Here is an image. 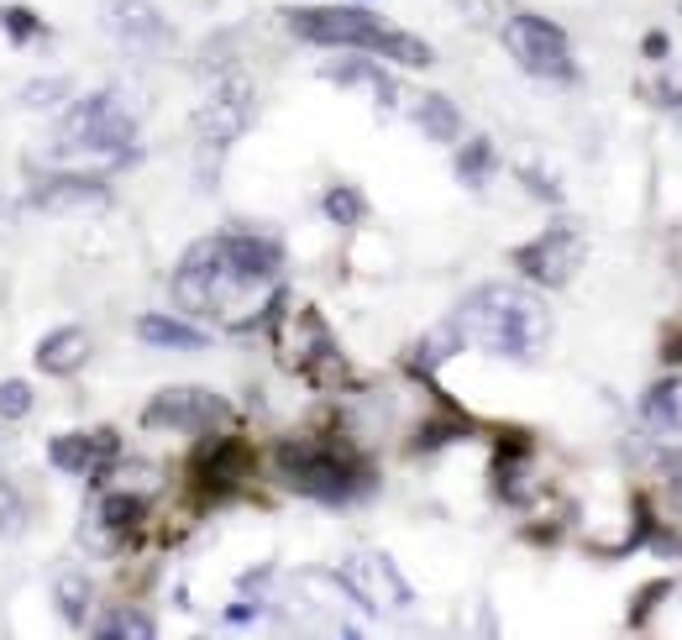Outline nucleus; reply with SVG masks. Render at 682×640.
I'll list each match as a JSON object with an SVG mask.
<instances>
[{
	"label": "nucleus",
	"instance_id": "f257e3e1",
	"mask_svg": "<svg viewBox=\"0 0 682 640\" xmlns=\"http://www.w3.org/2000/svg\"><path fill=\"white\" fill-rule=\"evenodd\" d=\"M452 332H457V341H463V347H484V352H494V357L530 362V357L546 347L551 315H546V305H541L530 289L484 284V289H473L463 305L452 310Z\"/></svg>",
	"mask_w": 682,
	"mask_h": 640
},
{
	"label": "nucleus",
	"instance_id": "f03ea898",
	"mask_svg": "<svg viewBox=\"0 0 682 640\" xmlns=\"http://www.w3.org/2000/svg\"><path fill=\"white\" fill-rule=\"evenodd\" d=\"M289 32L310 47H347V53H374V58H394L404 68H425L436 53L420 43L415 32H399L368 6H289L284 11Z\"/></svg>",
	"mask_w": 682,
	"mask_h": 640
},
{
	"label": "nucleus",
	"instance_id": "7ed1b4c3",
	"mask_svg": "<svg viewBox=\"0 0 682 640\" xmlns=\"http://www.w3.org/2000/svg\"><path fill=\"white\" fill-rule=\"evenodd\" d=\"M273 473L284 488L305 493L315 505H353L362 493H374L378 473L357 446L336 442V436H289L273 446Z\"/></svg>",
	"mask_w": 682,
	"mask_h": 640
},
{
	"label": "nucleus",
	"instance_id": "20e7f679",
	"mask_svg": "<svg viewBox=\"0 0 682 640\" xmlns=\"http://www.w3.org/2000/svg\"><path fill=\"white\" fill-rule=\"evenodd\" d=\"M263 284H252L242 268L231 263V252L220 237H205L184 252V263L174 268V300L178 310L190 315H210V321H226L237 326V300L258 294Z\"/></svg>",
	"mask_w": 682,
	"mask_h": 640
},
{
	"label": "nucleus",
	"instance_id": "39448f33",
	"mask_svg": "<svg viewBox=\"0 0 682 640\" xmlns=\"http://www.w3.org/2000/svg\"><path fill=\"white\" fill-rule=\"evenodd\" d=\"M279 362L289 373L310 378L315 389H357L353 362L336 347V336H331V326L321 321L315 305H305L289 326H279Z\"/></svg>",
	"mask_w": 682,
	"mask_h": 640
},
{
	"label": "nucleus",
	"instance_id": "423d86ee",
	"mask_svg": "<svg viewBox=\"0 0 682 640\" xmlns=\"http://www.w3.org/2000/svg\"><path fill=\"white\" fill-rule=\"evenodd\" d=\"M58 142L64 148H85V153H106L116 158V169H132L137 163V116L110 95H85V100H74L64 116V127H58Z\"/></svg>",
	"mask_w": 682,
	"mask_h": 640
},
{
	"label": "nucleus",
	"instance_id": "0eeeda50",
	"mask_svg": "<svg viewBox=\"0 0 682 640\" xmlns=\"http://www.w3.org/2000/svg\"><path fill=\"white\" fill-rule=\"evenodd\" d=\"M505 53L526 68V74L546 79V85H577V64H573L567 32L556 22H546V17H535V11H520V17L505 22Z\"/></svg>",
	"mask_w": 682,
	"mask_h": 640
},
{
	"label": "nucleus",
	"instance_id": "6e6552de",
	"mask_svg": "<svg viewBox=\"0 0 682 640\" xmlns=\"http://www.w3.org/2000/svg\"><path fill=\"white\" fill-rule=\"evenodd\" d=\"M226 420H231V399L210 394V389H195V383L158 389L142 404V425L148 431H174V436H216Z\"/></svg>",
	"mask_w": 682,
	"mask_h": 640
},
{
	"label": "nucleus",
	"instance_id": "1a4fd4ad",
	"mask_svg": "<svg viewBox=\"0 0 682 640\" xmlns=\"http://www.w3.org/2000/svg\"><path fill=\"white\" fill-rule=\"evenodd\" d=\"M252 446L237 442V436H220V442H205L190 457V493H195V505H220V499H231L237 488L252 478Z\"/></svg>",
	"mask_w": 682,
	"mask_h": 640
},
{
	"label": "nucleus",
	"instance_id": "9d476101",
	"mask_svg": "<svg viewBox=\"0 0 682 640\" xmlns=\"http://www.w3.org/2000/svg\"><path fill=\"white\" fill-rule=\"evenodd\" d=\"M247 121H252V89H247L242 74H231V79H220V85L210 89V100H205L199 116H195V132H199L205 158L226 153V148L247 132Z\"/></svg>",
	"mask_w": 682,
	"mask_h": 640
},
{
	"label": "nucleus",
	"instance_id": "9b49d317",
	"mask_svg": "<svg viewBox=\"0 0 682 640\" xmlns=\"http://www.w3.org/2000/svg\"><path fill=\"white\" fill-rule=\"evenodd\" d=\"M515 268L541 289H567L573 273L583 268V242H577L573 231H562V226H556V231H541L535 242H526L515 252Z\"/></svg>",
	"mask_w": 682,
	"mask_h": 640
},
{
	"label": "nucleus",
	"instance_id": "f8f14e48",
	"mask_svg": "<svg viewBox=\"0 0 682 640\" xmlns=\"http://www.w3.org/2000/svg\"><path fill=\"white\" fill-rule=\"evenodd\" d=\"M106 26L116 43L132 53H169L174 47V26L158 17L153 0H106Z\"/></svg>",
	"mask_w": 682,
	"mask_h": 640
},
{
	"label": "nucleus",
	"instance_id": "ddd939ff",
	"mask_svg": "<svg viewBox=\"0 0 682 640\" xmlns=\"http://www.w3.org/2000/svg\"><path fill=\"white\" fill-rule=\"evenodd\" d=\"M47 463L74 478H100L106 467L121 463V446H116V431H68L47 442Z\"/></svg>",
	"mask_w": 682,
	"mask_h": 640
},
{
	"label": "nucleus",
	"instance_id": "4468645a",
	"mask_svg": "<svg viewBox=\"0 0 682 640\" xmlns=\"http://www.w3.org/2000/svg\"><path fill=\"white\" fill-rule=\"evenodd\" d=\"M142 520H148V493H127V488H110V493H95V535L89 541L95 552H121L127 541L142 535Z\"/></svg>",
	"mask_w": 682,
	"mask_h": 640
},
{
	"label": "nucleus",
	"instance_id": "2eb2a0df",
	"mask_svg": "<svg viewBox=\"0 0 682 640\" xmlns=\"http://www.w3.org/2000/svg\"><path fill=\"white\" fill-rule=\"evenodd\" d=\"M32 205L37 210H106L110 189L89 174H53L32 189Z\"/></svg>",
	"mask_w": 682,
	"mask_h": 640
},
{
	"label": "nucleus",
	"instance_id": "dca6fc26",
	"mask_svg": "<svg viewBox=\"0 0 682 640\" xmlns=\"http://www.w3.org/2000/svg\"><path fill=\"white\" fill-rule=\"evenodd\" d=\"M32 357H37V373L74 378L89 357H95V336H89L85 326H58V332H47L43 341H37V352Z\"/></svg>",
	"mask_w": 682,
	"mask_h": 640
},
{
	"label": "nucleus",
	"instance_id": "f3484780",
	"mask_svg": "<svg viewBox=\"0 0 682 640\" xmlns=\"http://www.w3.org/2000/svg\"><path fill=\"white\" fill-rule=\"evenodd\" d=\"M137 336H142L148 347H163V352H205V347H210V332H195V326L178 321V315H142V321H137Z\"/></svg>",
	"mask_w": 682,
	"mask_h": 640
},
{
	"label": "nucleus",
	"instance_id": "a211bd4d",
	"mask_svg": "<svg viewBox=\"0 0 682 640\" xmlns=\"http://www.w3.org/2000/svg\"><path fill=\"white\" fill-rule=\"evenodd\" d=\"M640 415H646V425L661 431V436H682V378H661V383H651Z\"/></svg>",
	"mask_w": 682,
	"mask_h": 640
},
{
	"label": "nucleus",
	"instance_id": "6ab92c4d",
	"mask_svg": "<svg viewBox=\"0 0 682 640\" xmlns=\"http://www.w3.org/2000/svg\"><path fill=\"white\" fill-rule=\"evenodd\" d=\"M326 79L331 85H357V89H374L378 106H394V85L383 79V68L368 64L362 53L353 47V58H336V64H326Z\"/></svg>",
	"mask_w": 682,
	"mask_h": 640
},
{
	"label": "nucleus",
	"instance_id": "aec40b11",
	"mask_svg": "<svg viewBox=\"0 0 682 640\" xmlns=\"http://www.w3.org/2000/svg\"><path fill=\"white\" fill-rule=\"evenodd\" d=\"M415 121H420V132L431 137V142H457V137H463V111H457L446 95H420Z\"/></svg>",
	"mask_w": 682,
	"mask_h": 640
},
{
	"label": "nucleus",
	"instance_id": "412c9836",
	"mask_svg": "<svg viewBox=\"0 0 682 640\" xmlns=\"http://www.w3.org/2000/svg\"><path fill=\"white\" fill-rule=\"evenodd\" d=\"M89 636H100V640H153L158 625L142 615V609H127V604H121V609H106V615L95 619Z\"/></svg>",
	"mask_w": 682,
	"mask_h": 640
},
{
	"label": "nucleus",
	"instance_id": "4be33fe9",
	"mask_svg": "<svg viewBox=\"0 0 682 640\" xmlns=\"http://www.w3.org/2000/svg\"><path fill=\"white\" fill-rule=\"evenodd\" d=\"M457 178H463L467 189H484L488 178H494V169H499V153H494V142L488 137H473V142H463V153H457Z\"/></svg>",
	"mask_w": 682,
	"mask_h": 640
},
{
	"label": "nucleus",
	"instance_id": "5701e85b",
	"mask_svg": "<svg viewBox=\"0 0 682 640\" xmlns=\"http://www.w3.org/2000/svg\"><path fill=\"white\" fill-rule=\"evenodd\" d=\"M53 598H58V615H64L68 625H89V598H95V588H89L85 573H64L53 583Z\"/></svg>",
	"mask_w": 682,
	"mask_h": 640
},
{
	"label": "nucleus",
	"instance_id": "b1692460",
	"mask_svg": "<svg viewBox=\"0 0 682 640\" xmlns=\"http://www.w3.org/2000/svg\"><path fill=\"white\" fill-rule=\"evenodd\" d=\"M321 210H326V221H336V226H362L368 221V199H362V189H353V184L326 189Z\"/></svg>",
	"mask_w": 682,
	"mask_h": 640
},
{
	"label": "nucleus",
	"instance_id": "393cba45",
	"mask_svg": "<svg viewBox=\"0 0 682 640\" xmlns=\"http://www.w3.org/2000/svg\"><path fill=\"white\" fill-rule=\"evenodd\" d=\"M0 26L11 32V43H37V37H47V26L26 11V6H6L0 11Z\"/></svg>",
	"mask_w": 682,
	"mask_h": 640
},
{
	"label": "nucleus",
	"instance_id": "a878e982",
	"mask_svg": "<svg viewBox=\"0 0 682 640\" xmlns=\"http://www.w3.org/2000/svg\"><path fill=\"white\" fill-rule=\"evenodd\" d=\"M26 410H32V383L6 378V383H0V420H22Z\"/></svg>",
	"mask_w": 682,
	"mask_h": 640
},
{
	"label": "nucleus",
	"instance_id": "bb28decb",
	"mask_svg": "<svg viewBox=\"0 0 682 640\" xmlns=\"http://www.w3.org/2000/svg\"><path fill=\"white\" fill-rule=\"evenodd\" d=\"M667 594H672V583H651V588H640V598L630 604V630H646L651 609H657V604H661Z\"/></svg>",
	"mask_w": 682,
	"mask_h": 640
},
{
	"label": "nucleus",
	"instance_id": "cd10ccee",
	"mask_svg": "<svg viewBox=\"0 0 682 640\" xmlns=\"http://www.w3.org/2000/svg\"><path fill=\"white\" fill-rule=\"evenodd\" d=\"M68 95V79H43V85H26L22 100L26 106H53V100H64Z\"/></svg>",
	"mask_w": 682,
	"mask_h": 640
},
{
	"label": "nucleus",
	"instance_id": "c85d7f7f",
	"mask_svg": "<svg viewBox=\"0 0 682 640\" xmlns=\"http://www.w3.org/2000/svg\"><path fill=\"white\" fill-rule=\"evenodd\" d=\"M661 362H667V368H682V326L661 332Z\"/></svg>",
	"mask_w": 682,
	"mask_h": 640
},
{
	"label": "nucleus",
	"instance_id": "c756f323",
	"mask_svg": "<svg viewBox=\"0 0 682 640\" xmlns=\"http://www.w3.org/2000/svg\"><path fill=\"white\" fill-rule=\"evenodd\" d=\"M672 47H667V37L661 32H646V58H667Z\"/></svg>",
	"mask_w": 682,
	"mask_h": 640
},
{
	"label": "nucleus",
	"instance_id": "7c9ffc66",
	"mask_svg": "<svg viewBox=\"0 0 682 640\" xmlns=\"http://www.w3.org/2000/svg\"><path fill=\"white\" fill-rule=\"evenodd\" d=\"M357 6H362V0H357Z\"/></svg>",
	"mask_w": 682,
	"mask_h": 640
}]
</instances>
